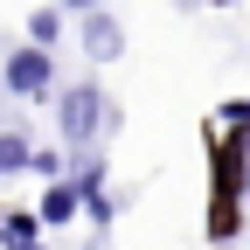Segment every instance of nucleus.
Instances as JSON below:
<instances>
[{"label": "nucleus", "instance_id": "obj_3", "mask_svg": "<svg viewBox=\"0 0 250 250\" xmlns=\"http://www.w3.org/2000/svg\"><path fill=\"white\" fill-rule=\"evenodd\" d=\"M0 83H7V98H21V104H42L49 90H56V62L42 56V49H14L7 56V70H0Z\"/></svg>", "mask_w": 250, "mask_h": 250}, {"label": "nucleus", "instance_id": "obj_5", "mask_svg": "<svg viewBox=\"0 0 250 250\" xmlns=\"http://www.w3.org/2000/svg\"><path fill=\"white\" fill-rule=\"evenodd\" d=\"M35 223H42V229H56V223H77V188H70V181H49V188H42Z\"/></svg>", "mask_w": 250, "mask_h": 250}, {"label": "nucleus", "instance_id": "obj_12", "mask_svg": "<svg viewBox=\"0 0 250 250\" xmlns=\"http://www.w3.org/2000/svg\"><path fill=\"white\" fill-rule=\"evenodd\" d=\"M56 7H62V14H98L104 0H56Z\"/></svg>", "mask_w": 250, "mask_h": 250}, {"label": "nucleus", "instance_id": "obj_2", "mask_svg": "<svg viewBox=\"0 0 250 250\" xmlns=\"http://www.w3.org/2000/svg\"><path fill=\"white\" fill-rule=\"evenodd\" d=\"M98 125H111V104H104V90H98V77H83V83H70L56 98V139H62V153H83L98 146Z\"/></svg>", "mask_w": 250, "mask_h": 250}, {"label": "nucleus", "instance_id": "obj_11", "mask_svg": "<svg viewBox=\"0 0 250 250\" xmlns=\"http://www.w3.org/2000/svg\"><path fill=\"white\" fill-rule=\"evenodd\" d=\"M215 125H250V98H236V104H223V111H215Z\"/></svg>", "mask_w": 250, "mask_h": 250}, {"label": "nucleus", "instance_id": "obj_8", "mask_svg": "<svg viewBox=\"0 0 250 250\" xmlns=\"http://www.w3.org/2000/svg\"><path fill=\"white\" fill-rule=\"evenodd\" d=\"M28 153L35 146H28L21 132H0V174H28Z\"/></svg>", "mask_w": 250, "mask_h": 250}, {"label": "nucleus", "instance_id": "obj_1", "mask_svg": "<svg viewBox=\"0 0 250 250\" xmlns=\"http://www.w3.org/2000/svg\"><path fill=\"white\" fill-rule=\"evenodd\" d=\"M243 188H250V132L215 139V202H208V236L229 243L243 229Z\"/></svg>", "mask_w": 250, "mask_h": 250}, {"label": "nucleus", "instance_id": "obj_7", "mask_svg": "<svg viewBox=\"0 0 250 250\" xmlns=\"http://www.w3.org/2000/svg\"><path fill=\"white\" fill-rule=\"evenodd\" d=\"M0 243H42V223H35V208H14V215H0Z\"/></svg>", "mask_w": 250, "mask_h": 250}, {"label": "nucleus", "instance_id": "obj_4", "mask_svg": "<svg viewBox=\"0 0 250 250\" xmlns=\"http://www.w3.org/2000/svg\"><path fill=\"white\" fill-rule=\"evenodd\" d=\"M83 56L90 62H118L125 56V28H118V14H83Z\"/></svg>", "mask_w": 250, "mask_h": 250}, {"label": "nucleus", "instance_id": "obj_10", "mask_svg": "<svg viewBox=\"0 0 250 250\" xmlns=\"http://www.w3.org/2000/svg\"><path fill=\"white\" fill-rule=\"evenodd\" d=\"M28 174H62V146H35L28 153Z\"/></svg>", "mask_w": 250, "mask_h": 250}, {"label": "nucleus", "instance_id": "obj_13", "mask_svg": "<svg viewBox=\"0 0 250 250\" xmlns=\"http://www.w3.org/2000/svg\"><path fill=\"white\" fill-rule=\"evenodd\" d=\"M208 7H223V0H208Z\"/></svg>", "mask_w": 250, "mask_h": 250}, {"label": "nucleus", "instance_id": "obj_9", "mask_svg": "<svg viewBox=\"0 0 250 250\" xmlns=\"http://www.w3.org/2000/svg\"><path fill=\"white\" fill-rule=\"evenodd\" d=\"M77 215H90V229H98V236H104L118 208H111V195H83V202H77Z\"/></svg>", "mask_w": 250, "mask_h": 250}, {"label": "nucleus", "instance_id": "obj_6", "mask_svg": "<svg viewBox=\"0 0 250 250\" xmlns=\"http://www.w3.org/2000/svg\"><path fill=\"white\" fill-rule=\"evenodd\" d=\"M56 35H62V7H35V14H28V49H56Z\"/></svg>", "mask_w": 250, "mask_h": 250}]
</instances>
